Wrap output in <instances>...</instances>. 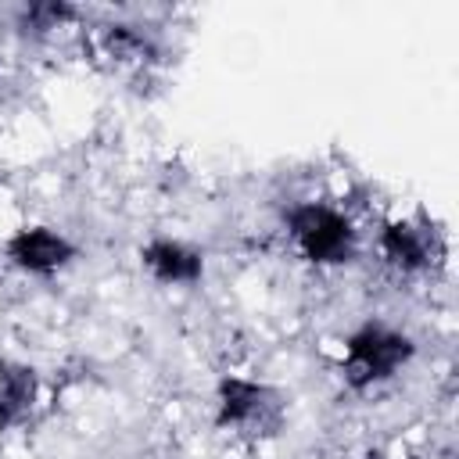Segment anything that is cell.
I'll return each instance as SVG.
<instances>
[{
    "mask_svg": "<svg viewBox=\"0 0 459 459\" xmlns=\"http://www.w3.org/2000/svg\"><path fill=\"white\" fill-rule=\"evenodd\" d=\"M287 402L276 387L247 377H222L215 391V423L219 430L240 441H269L283 430Z\"/></svg>",
    "mask_w": 459,
    "mask_h": 459,
    "instance_id": "1",
    "label": "cell"
},
{
    "mask_svg": "<svg viewBox=\"0 0 459 459\" xmlns=\"http://www.w3.org/2000/svg\"><path fill=\"white\" fill-rule=\"evenodd\" d=\"M412 341L391 326H362L348 337L344 348V380L351 387H373L387 377H394L412 359Z\"/></svg>",
    "mask_w": 459,
    "mask_h": 459,
    "instance_id": "2",
    "label": "cell"
},
{
    "mask_svg": "<svg viewBox=\"0 0 459 459\" xmlns=\"http://www.w3.org/2000/svg\"><path fill=\"white\" fill-rule=\"evenodd\" d=\"M290 237L298 251L316 265H341L355 255V230L344 212L308 201L290 212Z\"/></svg>",
    "mask_w": 459,
    "mask_h": 459,
    "instance_id": "3",
    "label": "cell"
},
{
    "mask_svg": "<svg viewBox=\"0 0 459 459\" xmlns=\"http://www.w3.org/2000/svg\"><path fill=\"white\" fill-rule=\"evenodd\" d=\"M380 251L384 258L402 273H423L441 262V237L427 222L398 219L380 230Z\"/></svg>",
    "mask_w": 459,
    "mask_h": 459,
    "instance_id": "4",
    "label": "cell"
},
{
    "mask_svg": "<svg viewBox=\"0 0 459 459\" xmlns=\"http://www.w3.org/2000/svg\"><path fill=\"white\" fill-rule=\"evenodd\" d=\"M7 258L22 273L50 276L75 258V244L50 226H25L7 240Z\"/></svg>",
    "mask_w": 459,
    "mask_h": 459,
    "instance_id": "5",
    "label": "cell"
},
{
    "mask_svg": "<svg viewBox=\"0 0 459 459\" xmlns=\"http://www.w3.org/2000/svg\"><path fill=\"white\" fill-rule=\"evenodd\" d=\"M140 262L158 283H172V287H190L204 276V255L183 240H172V237L151 240L140 251Z\"/></svg>",
    "mask_w": 459,
    "mask_h": 459,
    "instance_id": "6",
    "label": "cell"
},
{
    "mask_svg": "<svg viewBox=\"0 0 459 459\" xmlns=\"http://www.w3.org/2000/svg\"><path fill=\"white\" fill-rule=\"evenodd\" d=\"M39 405V377L29 366L0 362V423H25Z\"/></svg>",
    "mask_w": 459,
    "mask_h": 459,
    "instance_id": "7",
    "label": "cell"
},
{
    "mask_svg": "<svg viewBox=\"0 0 459 459\" xmlns=\"http://www.w3.org/2000/svg\"><path fill=\"white\" fill-rule=\"evenodd\" d=\"M100 50L115 61V65H147L154 57V39L136 29V25H104L100 29Z\"/></svg>",
    "mask_w": 459,
    "mask_h": 459,
    "instance_id": "8",
    "label": "cell"
},
{
    "mask_svg": "<svg viewBox=\"0 0 459 459\" xmlns=\"http://www.w3.org/2000/svg\"><path fill=\"white\" fill-rule=\"evenodd\" d=\"M75 11L68 4H32L25 11V25H32L36 32H50V29H61L65 22H72Z\"/></svg>",
    "mask_w": 459,
    "mask_h": 459,
    "instance_id": "9",
    "label": "cell"
}]
</instances>
